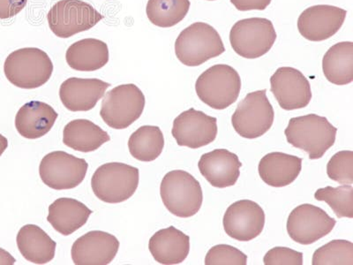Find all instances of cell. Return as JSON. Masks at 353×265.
<instances>
[{"instance_id": "obj_1", "label": "cell", "mask_w": 353, "mask_h": 265, "mask_svg": "<svg viewBox=\"0 0 353 265\" xmlns=\"http://www.w3.org/2000/svg\"><path fill=\"white\" fill-rule=\"evenodd\" d=\"M337 128L325 117L308 115L290 119L285 135L293 147L305 151L309 159H321L335 144Z\"/></svg>"}, {"instance_id": "obj_2", "label": "cell", "mask_w": 353, "mask_h": 265, "mask_svg": "<svg viewBox=\"0 0 353 265\" xmlns=\"http://www.w3.org/2000/svg\"><path fill=\"white\" fill-rule=\"evenodd\" d=\"M6 77L12 85L33 90L46 84L52 77L53 64L46 52L39 48L14 50L4 64Z\"/></svg>"}, {"instance_id": "obj_3", "label": "cell", "mask_w": 353, "mask_h": 265, "mask_svg": "<svg viewBox=\"0 0 353 265\" xmlns=\"http://www.w3.org/2000/svg\"><path fill=\"white\" fill-rule=\"evenodd\" d=\"M225 52L220 35L211 25L195 22L179 34L175 55L188 66H198Z\"/></svg>"}, {"instance_id": "obj_4", "label": "cell", "mask_w": 353, "mask_h": 265, "mask_svg": "<svg viewBox=\"0 0 353 265\" xmlns=\"http://www.w3.org/2000/svg\"><path fill=\"white\" fill-rule=\"evenodd\" d=\"M161 198L166 209L179 217H191L199 213L203 202V189L196 179L183 170H174L163 177Z\"/></svg>"}, {"instance_id": "obj_5", "label": "cell", "mask_w": 353, "mask_h": 265, "mask_svg": "<svg viewBox=\"0 0 353 265\" xmlns=\"http://www.w3.org/2000/svg\"><path fill=\"white\" fill-rule=\"evenodd\" d=\"M241 90V79L231 66H211L199 77L195 84L197 96L204 104L216 110H225L237 101Z\"/></svg>"}, {"instance_id": "obj_6", "label": "cell", "mask_w": 353, "mask_h": 265, "mask_svg": "<svg viewBox=\"0 0 353 265\" xmlns=\"http://www.w3.org/2000/svg\"><path fill=\"white\" fill-rule=\"evenodd\" d=\"M140 173L137 167L123 163H107L94 172L91 188L99 200L119 204L128 200L137 190Z\"/></svg>"}, {"instance_id": "obj_7", "label": "cell", "mask_w": 353, "mask_h": 265, "mask_svg": "<svg viewBox=\"0 0 353 265\" xmlns=\"http://www.w3.org/2000/svg\"><path fill=\"white\" fill-rule=\"evenodd\" d=\"M145 103L144 94L137 85H119L107 92L100 116L110 128L125 129L143 115Z\"/></svg>"}, {"instance_id": "obj_8", "label": "cell", "mask_w": 353, "mask_h": 265, "mask_svg": "<svg viewBox=\"0 0 353 265\" xmlns=\"http://www.w3.org/2000/svg\"><path fill=\"white\" fill-rule=\"evenodd\" d=\"M272 21L266 18H248L237 22L230 32V43L238 55L254 59L266 55L276 43Z\"/></svg>"}, {"instance_id": "obj_9", "label": "cell", "mask_w": 353, "mask_h": 265, "mask_svg": "<svg viewBox=\"0 0 353 265\" xmlns=\"http://www.w3.org/2000/svg\"><path fill=\"white\" fill-rule=\"evenodd\" d=\"M103 19L92 5L83 0H61L47 14L50 30L61 39L90 30Z\"/></svg>"}, {"instance_id": "obj_10", "label": "cell", "mask_w": 353, "mask_h": 265, "mask_svg": "<svg viewBox=\"0 0 353 265\" xmlns=\"http://www.w3.org/2000/svg\"><path fill=\"white\" fill-rule=\"evenodd\" d=\"M275 112L267 97V90L254 91L239 104L232 117V124L241 137H263L272 127Z\"/></svg>"}, {"instance_id": "obj_11", "label": "cell", "mask_w": 353, "mask_h": 265, "mask_svg": "<svg viewBox=\"0 0 353 265\" xmlns=\"http://www.w3.org/2000/svg\"><path fill=\"white\" fill-rule=\"evenodd\" d=\"M88 163L83 159L72 156L65 151H53L41 161V179L55 190H66L78 187L84 181Z\"/></svg>"}, {"instance_id": "obj_12", "label": "cell", "mask_w": 353, "mask_h": 265, "mask_svg": "<svg viewBox=\"0 0 353 265\" xmlns=\"http://www.w3.org/2000/svg\"><path fill=\"white\" fill-rule=\"evenodd\" d=\"M336 219L325 210L314 205L305 204L296 207L287 220V232L293 241L310 245L325 237L332 231Z\"/></svg>"}, {"instance_id": "obj_13", "label": "cell", "mask_w": 353, "mask_h": 265, "mask_svg": "<svg viewBox=\"0 0 353 265\" xmlns=\"http://www.w3.org/2000/svg\"><path fill=\"white\" fill-rule=\"evenodd\" d=\"M217 119L194 108L183 112L173 121L172 137L179 146L199 149L216 140Z\"/></svg>"}, {"instance_id": "obj_14", "label": "cell", "mask_w": 353, "mask_h": 265, "mask_svg": "<svg viewBox=\"0 0 353 265\" xmlns=\"http://www.w3.org/2000/svg\"><path fill=\"white\" fill-rule=\"evenodd\" d=\"M271 92L286 110L305 108L312 99L311 85L298 69L283 66L270 78Z\"/></svg>"}, {"instance_id": "obj_15", "label": "cell", "mask_w": 353, "mask_h": 265, "mask_svg": "<svg viewBox=\"0 0 353 265\" xmlns=\"http://www.w3.org/2000/svg\"><path fill=\"white\" fill-rule=\"evenodd\" d=\"M223 225L230 237L239 242H250L263 231L264 210L254 201L235 202L226 210Z\"/></svg>"}, {"instance_id": "obj_16", "label": "cell", "mask_w": 353, "mask_h": 265, "mask_svg": "<svg viewBox=\"0 0 353 265\" xmlns=\"http://www.w3.org/2000/svg\"><path fill=\"white\" fill-rule=\"evenodd\" d=\"M347 12L329 5L311 6L299 15L298 28L304 39L321 42L339 32L345 22Z\"/></svg>"}, {"instance_id": "obj_17", "label": "cell", "mask_w": 353, "mask_h": 265, "mask_svg": "<svg viewBox=\"0 0 353 265\" xmlns=\"http://www.w3.org/2000/svg\"><path fill=\"white\" fill-rule=\"evenodd\" d=\"M119 239L103 231H91L77 239L71 249L72 259L77 265H107L114 259Z\"/></svg>"}, {"instance_id": "obj_18", "label": "cell", "mask_w": 353, "mask_h": 265, "mask_svg": "<svg viewBox=\"0 0 353 265\" xmlns=\"http://www.w3.org/2000/svg\"><path fill=\"white\" fill-rule=\"evenodd\" d=\"M242 164L237 155L225 149H217L205 153L198 163L201 175L213 187H232L241 175Z\"/></svg>"}, {"instance_id": "obj_19", "label": "cell", "mask_w": 353, "mask_h": 265, "mask_svg": "<svg viewBox=\"0 0 353 265\" xmlns=\"http://www.w3.org/2000/svg\"><path fill=\"white\" fill-rule=\"evenodd\" d=\"M110 84L99 79L68 78L59 88V97L71 112H88L103 99Z\"/></svg>"}, {"instance_id": "obj_20", "label": "cell", "mask_w": 353, "mask_h": 265, "mask_svg": "<svg viewBox=\"0 0 353 265\" xmlns=\"http://www.w3.org/2000/svg\"><path fill=\"white\" fill-rule=\"evenodd\" d=\"M149 248L157 263L181 264L190 252V237L174 226H170L154 233L150 239Z\"/></svg>"}, {"instance_id": "obj_21", "label": "cell", "mask_w": 353, "mask_h": 265, "mask_svg": "<svg viewBox=\"0 0 353 265\" xmlns=\"http://www.w3.org/2000/svg\"><path fill=\"white\" fill-rule=\"evenodd\" d=\"M58 116L48 104L30 101L18 110L15 116V128L21 137L39 139L52 130Z\"/></svg>"}, {"instance_id": "obj_22", "label": "cell", "mask_w": 353, "mask_h": 265, "mask_svg": "<svg viewBox=\"0 0 353 265\" xmlns=\"http://www.w3.org/2000/svg\"><path fill=\"white\" fill-rule=\"evenodd\" d=\"M302 169V159L283 153H271L261 159L258 171L261 179L274 188L292 184Z\"/></svg>"}, {"instance_id": "obj_23", "label": "cell", "mask_w": 353, "mask_h": 265, "mask_svg": "<svg viewBox=\"0 0 353 265\" xmlns=\"http://www.w3.org/2000/svg\"><path fill=\"white\" fill-rule=\"evenodd\" d=\"M92 213L81 202L63 197L50 205L47 221L57 232L68 236L83 227Z\"/></svg>"}, {"instance_id": "obj_24", "label": "cell", "mask_w": 353, "mask_h": 265, "mask_svg": "<svg viewBox=\"0 0 353 265\" xmlns=\"http://www.w3.org/2000/svg\"><path fill=\"white\" fill-rule=\"evenodd\" d=\"M17 241L22 257L30 263L46 264L55 257L56 242L39 226H22L18 233Z\"/></svg>"}, {"instance_id": "obj_25", "label": "cell", "mask_w": 353, "mask_h": 265, "mask_svg": "<svg viewBox=\"0 0 353 265\" xmlns=\"http://www.w3.org/2000/svg\"><path fill=\"white\" fill-rule=\"evenodd\" d=\"M66 62L77 71L99 70L109 61L106 43L96 39H85L72 43L65 53Z\"/></svg>"}, {"instance_id": "obj_26", "label": "cell", "mask_w": 353, "mask_h": 265, "mask_svg": "<svg viewBox=\"0 0 353 265\" xmlns=\"http://www.w3.org/2000/svg\"><path fill=\"white\" fill-rule=\"evenodd\" d=\"M110 140L108 132L88 119H74L63 131V143L81 153H92Z\"/></svg>"}, {"instance_id": "obj_27", "label": "cell", "mask_w": 353, "mask_h": 265, "mask_svg": "<svg viewBox=\"0 0 353 265\" xmlns=\"http://www.w3.org/2000/svg\"><path fill=\"white\" fill-rule=\"evenodd\" d=\"M323 70L330 83L347 85L353 81V43L341 42L330 47L323 59Z\"/></svg>"}, {"instance_id": "obj_28", "label": "cell", "mask_w": 353, "mask_h": 265, "mask_svg": "<svg viewBox=\"0 0 353 265\" xmlns=\"http://www.w3.org/2000/svg\"><path fill=\"white\" fill-rule=\"evenodd\" d=\"M165 137L160 128L143 126L128 140V149L135 159L141 162H152L163 153Z\"/></svg>"}, {"instance_id": "obj_29", "label": "cell", "mask_w": 353, "mask_h": 265, "mask_svg": "<svg viewBox=\"0 0 353 265\" xmlns=\"http://www.w3.org/2000/svg\"><path fill=\"white\" fill-rule=\"evenodd\" d=\"M189 0H149L146 12L151 23L160 28H171L187 17Z\"/></svg>"}, {"instance_id": "obj_30", "label": "cell", "mask_w": 353, "mask_h": 265, "mask_svg": "<svg viewBox=\"0 0 353 265\" xmlns=\"http://www.w3.org/2000/svg\"><path fill=\"white\" fill-rule=\"evenodd\" d=\"M317 201L325 202L330 205L339 219L353 217V188L352 185H342L332 188L330 186L318 189L314 194Z\"/></svg>"}, {"instance_id": "obj_31", "label": "cell", "mask_w": 353, "mask_h": 265, "mask_svg": "<svg viewBox=\"0 0 353 265\" xmlns=\"http://www.w3.org/2000/svg\"><path fill=\"white\" fill-rule=\"evenodd\" d=\"M313 265H352L353 244L345 239H334L314 251Z\"/></svg>"}, {"instance_id": "obj_32", "label": "cell", "mask_w": 353, "mask_h": 265, "mask_svg": "<svg viewBox=\"0 0 353 265\" xmlns=\"http://www.w3.org/2000/svg\"><path fill=\"white\" fill-rule=\"evenodd\" d=\"M327 175L330 179L339 184L352 185L353 183V153L342 150L334 155L327 165Z\"/></svg>"}, {"instance_id": "obj_33", "label": "cell", "mask_w": 353, "mask_h": 265, "mask_svg": "<svg viewBox=\"0 0 353 265\" xmlns=\"http://www.w3.org/2000/svg\"><path fill=\"white\" fill-rule=\"evenodd\" d=\"M248 255L232 246L220 244L211 248L205 257L206 265H245Z\"/></svg>"}, {"instance_id": "obj_34", "label": "cell", "mask_w": 353, "mask_h": 265, "mask_svg": "<svg viewBox=\"0 0 353 265\" xmlns=\"http://www.w3.org/2000/svg\"><path fill=\"white\" fill-rule=\"evenodd\" d=\"M265 265H302L303 253L285 247L270 249L263 258Z\"/></svg>"}, {"instance_id": "obj_35", "label": "cell", "mask_w": 353, "mask_h": 265, "mask_svg": "<svg viewBox=\"0 0 353 265\" xmlns=\"http://www.w3.org/2000/svg\"><path fill=\"white\" fill-rule=\"evenodd\" d=\"M28 0H0V20H8L25 8Z\"/></svg>"}, {"instance_id": "obj_36", "label": "cell", "mask_w": 353, "mask_h": 265, "mask_svg": "<svg viewBox=\"0 0 353 265\" xmlns=\"http://www.w3.org/2000/svg\"><path fill=\"white\" fill-rule=\"evenodd\" d=\"M239 11H263L270 5L271 0H231Z\"/></svg>"}, {"instance_id": "obj_37", "label": "cell", "mask_w": 353, "mask_h": 265, "mask_svg": "<svg viewBox=\"0 0 353 265\" xmlns=\"http://www.w3.org/2000/svg\"><path fill=\"white\" fill-rule=\"evenodd\" d=\"M17 260L9 252L0 248V265H12Z\"/></svg>"}, {"instance_id": "obj_38", "label": "cell", "mask_w": 353, "mask_h": 265, "mask_svg": "<svg viewBox=\"0 0 353 265\" xmlns=\"http://www.w3.org/2000/svg\"><path fill=\"white\" fill-rule=\"evenodd\" d=\"M8 141L4 135L0 134V157L2 156V154L5 153V150L8 149Z\"/></svg>"}, {"instance_id": "obj_39", "label": "cell", "mask_w": 353, "mask_h": 265, "mask_svg": "<svg viewBox=\"0 0 353 265\" xmlns=\"http://www.w3.org/2000/svg\"><path fill=\"white\" fill-rule=\"evenodd\" d=\"M209 1H213V0H209Z\"/></svg>"}]
</instances>
